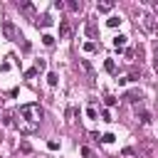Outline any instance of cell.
<instances>
[{"instance_id":"8992f818","label":"cell","mask_w":158,"mask_h":158,"mask_svg":"<svg viewBox=\"0 0 158 158\" xmlns=\"http://www.w3.org/2000/svg\"><path fill=\"white\" fill-rule=\"evenodd\" d=\"M17 7H20V10H25L27 15H35V5H32V2H25V0H20V2H17Z\"/></svg>"},{"instance_id":"44dd1931","label":"cell","mask_w":158,"mask_h":158,"mask_svg":"<svg viewBox=\"0 0 158 158\" xmlns=\"http://www.w3.org/2000/svg\"><path fill=\"white\" fill-rule=\"evenodd\" d=\"M114 138H116L114 133H104V136H101V141H104V143H114Z\"/></svg>"},{"instance_id":"484cf974","label":"cell","mask_w":158,"mask_h":158,"mask_svg":"<svg viewBox=\"0 0 158 158\" xmlns=\"http://www.w3.org/2000/svg\"><path fill=\"white\" fill-rule=\"evenodd\" d=\"M106 106H116V96H106Z\"/></svg>"},{"instance_id":"30bf717a","label":"cell","mask_w":158,"mask_h":158,"mask_svg":"<svg viewBox=\"0 0 158 158\" xmlns=\"http://www.w3.org/2000/svg\"><path fill=\"white\" fill-rule=\"evenodd\" d=\"M106 25H109V27H118V25H121V17H118V15H111V17L106 20Z\"/></svg>"},{"instance_id":"ac0fdd59","label":"cell","mask_w":158,"mask_h":158,"mask_svg":"<svg viewBox=\"0 0 158 158\" xmlns=\"http://www.w3.org/2000/svg\"><path fill=\"white\" fill-rule=\"evenodd\" d=\"M47 81H49V86H57V81H59V79H57V74H54V72H49V74H47Z\"/></svg>"},{"instance_id":"603a6c76","label":"cell","mask_w":158,"mask_h":158,"mask_svg":"<svg viewBox=\"0 0 158 158\" xmlns=\"http://www.w3.org/2000/svg\"><path fill=\"white\" fill-rule=\"evenodd\" d=\"M35 74H37V69H35V67H32V69H27V72H25V79H32V77H35Z\"/></svg>"},{"instance_id":"4fadbf2b","label":"cell","mask_w":158,"mask_h":158,"mask_svg":"<svg viewBox=\"0 0 158 158\" xmlns=\"http://www.w3.org/2000/svg\"><path fill=\"white\" fill-rule=\"evenodd\" d=\"M42 44H44V47H52V44H54V37H52V35H42Z\"/></svg>"},{"instance_id":"9c48e42d","label":"cell","mask_w":158,"mask_h":158,"mask_svg":"<svg viewBox=\"0 0 158 158\" xmlns=\"http://www.w3.org/2000/svg\"><path fill=\"white\" fill-rule=\"evenodd\" d=\"M96 10H99V12H111V10H114V2H99Z\"/></svg>"},{"instance_id":"8fae6325","label":"cell","mask_w":158,"mask_h":158,"mask_svg":"<svg viewBox=\"0 0 158 158\" xmlns=\"http://www.w3.org/2000/svg\"><path fill=\"white\" fill-rule=\"evenodd\" d=\"M37 25H42V27H49V25H52V17H49V15H42V20H37Z\"/></svg>"},{"instance_id":"5b68a950","label":"cell","mask_w":158,"mask_h":158,"mask_svg":"<svg viewBox=\"0 0 158 158\" xmlns=\"http://www.w3.org/2000/svg\"><path fill=\"white\" fill-rule=\"evenodd\" d=\"M123 99H126V101H131V104H141V99H143V96H141V91H128Z\"/></svg>"},{"instance_id":"2e32d148","label":"cell","mask_w":158,"mask_h":158,"mask_svg":"<svg viewBox=\"0 0 158 158\" xmlns=\"http://www.w3.org/2000/svg\"><path fill=\"white\" fill-rule=\"evenodd\" d=\"M67 7H69L72 12H79V10H81V2H74V0H72V2H67Z\"/></svg>"},{"instance_id":"7a4b0ae2","label":"cell","mask_w":158,"mask_h":158,"mask_svg":"<svg viewBox=\"0 0 158 158\" xmlns=\"http://www.w3.org/2000/svg\"><path fill=\"white\" fill-rule=\"evenodd\" d=\"M2 32H5V37L7 40H17L20 35H17V30H15V25L10 22V20H2Z\"/></svg>"},{"instance_id":"d6986e66","label":"cell","mask_w":158,"mask_h":158,"mask_svg":"<svg viewBox=\"0 0 158 158\" xmlns=\"http://www.w3.org/2000/svg\"><path fill=\"white\" fill-rule=\"evenodd\" d=\"M153 69H156V74H158V44H156V49H153Z\"/></svg>"},{"instance_id":"4316f807","label":"cell","mask_w":158,"mask_h":158,"mask_svg":"<svg viewBox=\"0 0 158 158\" xmlns=\"http://www.w3.org/2000/svg\"><path fill=\"white\" fill-rule=\"evenodd\" d=\"M153 10H156V15H158V2H153Z\"/></svg>"},{"instance_id":"cb8c5ba5","label":"cell","mask_w":158,"mask_h":158,"mask_svg":"<svg viewBox=\"0 0 158 158\" xmlns=\"http://www.w3.org/2000/svg\"><path fill=\"white\" fill-rule=\"evenodd\" d=\"M86 116H89V118H96V109L89 106V109H86Z\"/></svg>"},{"instance_id":"6da1fadb","label":"cell","mask_w":158,"mask_h":158,"mask_svg":"<svg viewBox=\"0 0 158 158\" xmlns=\"http://www.w3.org/2000/svg\"><path fill=\"white\" fill-rule=\"evenodd\" d=\"M15 118H17L15 123H17L20 133L30 136V133L37 131V126H40V121H42V106H40V104H25V106L17 109Z\"/></svg>"},{"instance_id":"7402d4cb","label":"cell","mask_w":158,"mask_h":158,"mask_svg":"<svg viewBox=\"0 0 158 158\" xmlns=\"http://www.w3.org/2000/svg\"><path fill=\"white\" fill-rule=\"evenodd\" d=\"M94 49H96L94 42H84V52H94Z\"/></svg>"},{"instance_id":"e0dca14e","label":"cell","mask_w":158,"mask_h":158,"mask_svg":"<svg viewBox=\"0 0 158 158\" xmlns=\"http://www.w3.org/2000/svg\"><path fill=\"white\" fill-rule=\"evenodd\" d=\"M35 69H37V72H44V69H47V62H44V59H37V62H35Z\"/></svg>"},{"instance_id":"ffe728a7","label":"cell","mask_w":158,"mask_h":158,"mask_svg":"<svg viewBox=\"0 0 158 158\" xmlns=\"http://www.w3.org/2000/svg\"><path fill=\"white\" fill-rule=\"evenodd\" d=\"M101 118H104V121H114V116H111V111H109V109H104V111H101Z\"/></svg>"},{"instance_id":"52a82bcc","label":"cell","mask_w":158,"mask_h":158,"mask_svg":"<svg viewBox=\"0 0 158 158\" xmlns=\"http://www.w3.org/2000/svg\"><path fill=\"white\" fill-rule=\"evenodd\" d=\"M69 32H72V30H69V22L62 20V22H59V37L64 40V37H69Z\"/></svg>"},{"instance_id":"ba28073f","label":"cell","mask_w":158,"mask_h":158,"mask_svg":"<svg viewBox=\"0 0 158 158\" xmlns=\"http://www.w3.org/2000/svg\"><path fill=\"white\" fill-rule=\"evenodd\" d=\"M104 69H106L109 74H116V62H114L111 57H106V62H104Z\"/></svg>"},{"instance_id":"277c9868","label":"cell","mask_w":158,"mask_h":158,"mask_svg":"<svg viewBox=\"0 0 158 158\" xmlns=\"http://www.w3.org/2000/svg\"><path fill=\"white\" fill-rule=\"evenodd\" d=\"M126 42H128V37H126V35H116V37H114V47H116V49H123V47H126Z\"/></svg>"},{"instance_id":"7c38bea8","label":"cell","mask_w":158,"mask_h":158,"mask_svg":"<svg viewBox=\"0 0 158 158\" xmlns=\"http://www.w3.org/2000/svg\"><path fill=\"white\" fill-rule=\"evenodd\" d=\"M86 35L89 37H96V25L94 22H86Z\"/></svg>"},{"instance_id":"d4e9b609","label":"cell","mask_w":158,"mask_h":158,"mask_svg":"<svg viewBox=\"0 0 158 158\" xmlns=\"http://www.w3.org/2000/svg\"><path fill=\"white\" fill-rule=\"evenodd\" d=\"M47 148H49V151H59V143H57V141H49Z\"/></svg>"},{"instance_id":"5bb4252c","label":"cell","mask_w":158,"mask_h":158,"mask_svg":"<svg viewBox=\"0 0 158 158\" xmlns=\"http://www.w3.org/2000/svg\"><path fill=\"white\" fill-rule=\"evenodd\" d=\"M79 64L84 67V72H86V74H91V77H94V69H91V64H89L86 59H79Z\"/></svg>"},{"instance_id":"9a60e30c","label":"cell","mask_w":158,"mask_h":158,"mask_svg":"<svg viewBox=\"0 0 158 158\" xmlns=\"http://www.w3.org/2000/svg\"><path fill=\"white\" fill-rule=\"evenodd\" d=\"M136 116H138V118H141L143 123H148V121H151V114H148V111H143V109H141V111H138Z\"/></svg>"},{"instance_id":"3957f363","label":"cell","mask_w":158,"mask_h":158,"mask_svg":"<svg viewBox=\"0 0 158 158\" xmlns=\"http://www.w3.org/2000/svg\"><path fill=\"white\" fill-rule=\"evenodd\" d=\"M141 25H143L148 32H156V25H153V15H151V12H141Z\"/></svg>"}]
</instances>
